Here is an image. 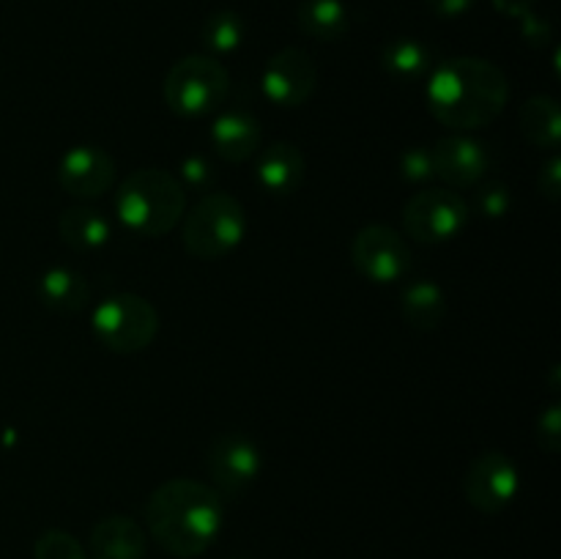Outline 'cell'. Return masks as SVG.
Instances as JSON below:
<instances>
[{"label":"cell","instance_id":"484cf974","mask_svg":"<svg viewBox=\"0 0 561 559\" xmlns=\"http://www.w3.org/2000/svg\"><path fill=\"white\" fill-rule=\"evenodd\" d=\"M400 175L414 184H425V181L436 179V168H433V153L425 146L405 148L400 157Z\"/></svg>","mask_w":561,"mask_h":559},{"label":"cell","instance_id":"7402d4cb","mask_svg":"<svg viewBox=\"0 0 561 559\" xmlns=\"http://www.w3.org/2000/svg\"><path fill=\"white\" fill-rule=\"evenodd\" d=\"M381 66L394 77V80H420L431 75L433 55L416 38H392L381 49Z\"/></svg>","mask_w":561,"mask_h":559},{"label":"cell","instance_id":"8fae6325","mask_svg":"<svg viewBox=\"0 0 561 559\" xmlns=\"http://www.w3.org/2000/svg\"><path fill=\"white\" fill-rule=\"evenodd\" d=\"M208 475L214 491L236 497L261 475V449L244 433H219L208 447Z\"/></svg>","mask_w":561,"mask_h":559},{"label":"cell","instance_id":"4dcf8cb0","mask_svg":"<svg viewBox=\"0 0 561 559\" xmlns=\"http://www.w3.org/2000/svg\"><path fill=\"white\" fill-rule=\"evenodd\" d=\"M477 0H427V5H431L433 14L444 16V20H455V16L466 14V11L474 5Z\"/></svg>","mask_w":561,"mask_h":559},{"label":"cell","instance_id":"6da1fadb","mask_svg":"<svg viewBox=\"0 0 561 559\" xmlns=\"http://www.w3.org/2000/svg\"><path fill=\"white\" fill-rule=\"evenodd\" d=\"M510 99L507 75L496 64L460 55L433 66L427 80V107L455 132L482 129L504 113Z\"/></svg>","mask_w":561,"mask_h":559},{"label":"cell","instance_id":"e0dca14e","mask_svg":"<svg viewBox=\"0 0 561 559\" xmlns=\"http://www.w3.org/2000/svg\"><path fill=\"white\" fill-rule=\"evenodd\" d=\"M58 233L64 244L75 252H93L102 250L110 241V223L96 208L75 206L60 214Z\"/></svg>","mask_w":561,"mask_h":559},{"label":"cell","instance_id":"d4e9b609","mask_svg":"<svg viewBox=\"0 0 561 559\" xmlns=\"http://www.w3.org/2000/svg\"><path fill=\"white\" fill-rule=\"evenodd\" d=\"M477 212L485 219H502L504 214L513 206V195H510V186L504 181H485L480 184L474 195Z\"/></svg>","mask_w":561,"mask_h":559},{"label":"cell","instance_id":"7a4b0ae2","mask_svg":"<svg viewBox=\"0 0 561 559\" xmlns=\"http://www.w3.org/2000/svg\"><path fill=\"white\" fill-rule=\"evenodd\" d=\"M146 524L173 557H201L222 526V497L195 480H168L148 497Z\"/></svg>","mask_w":561,"mask_h":559},{"label":"cell","instance_id":"83f0119b","mask_svg":"<svg viewBox=\"0 0 561 559\" xmlns=\"http://www.w3.org/2000/svg\"><path fill=\"white\" fill-rule=\"evenodd\" d=\"M181 179L190 186H195V190H203V186H208V181L214 179L211 164L203 157H186L184 162H181Z\"/></svg>","mask_w":561,"mask_h":559},{"label":"cell","instance_id":"ba28073f","mask_svg":"<svg viewBox=\"0 0 561 559\" xmlns=\"http://www.w3.org/2000/svg\"><path fill=\"white\" fill-rule=\"evenodd\" d=\"M351 261L356 272L370 283H398L411 269L409 241L389 225H365L354 236Z\"/></svg>","mask_w":561,"mask_h":559},{"label":"cell","instance_id":"30bf717a","mask_svg":"<svg viewBox=\"0 0 561 559\" xmlns=\"http://www.w3.org/2000/svg\"><path fill=\"white\" fill-rule=\"evenodd\" d=\"M318 85V66L307 49L285 47L272 55L263 69L261 88L268 102L279 107H301Z\"/></svg>","mask_w":561,"mask_h":559},{"label":"cell","instance_id":"d6986e66","mask_svg":"<svg viewBox=\"0 0 561 559\" xmlns=\"http://www.w3.org/2000/svg\"><path fill=\"white\" fill-rule=\"evenodd\" d=\"M301 33L321 42H337L348 33V9L343 0H305L296 11Z\"/></svg>","mask_w":561,"mask_h":559},{"label":"cell","instance_id":"5bb4252c","mask_svg":"<svg viewBox=\"0 0 561 559\" xmlns=\"http://www.w3.org/2000/svg\"><path fill=\"white\" fill-rule=\"evenodd\" d=\"M211 146L225 162H247L261 148V124L247 110H228L211 124Z\"/></svg>","mask_w":561,"mask_h":559},{"label":"cell","instance_id":"5b68a950","mask_svg":"<svg viewBox=\"0 0 561 559\" xmlns=\"http://www.w3.org/2000/svg\"><path fill=\"white\" fill-rule=\"evenodd\" d=\"M230 77L214 55H186L164 77V102L181 118H203L222 107Z\"/></svg>","mask_w":561,"mask_h":559},{"label":"cell","instance_id":"8992f818","mask_svg":"<svg viewBox=\"0 0 561 559\" xmlns=\"http://www.w3.org/2000/svg\"><path fill=\"white\" fill-rule=\"evenodd\" d=\"M93 332L104 349L115 354H137L157 338L159 316L142 296L115 294L93 310Z\"/></svg>","mask_w":561,"mask_h":559},{"label":"cell","instance_id":"4fadbf2b","mask_svg":"<svg viewBox=\"0 0 561 559\" xmlns=\"http://www.w3.org/2000/svg\"><path fill=\"white\" fill-rule=\"evenodd\" d=\"M431 153L436 179L447 181L449 186H458V190L480 184L491 168V151H488L485 142L466 135L442 137L431 148Z\"/></svg>","mask_w":561,"mask_h":559},{"label":"cell","instance_id":"44dd1931","mask_svg":"<svg viewBox=\"0 0 561 559\" xmlns=\"http://www.w3.org/2000/svg\"><path fill=\"white\" fill-rule=\"evenodd\" d=\"M520 132L537 148H557L561 140V110L551 96H531L520 107Z\"/></svg>","mask_w":561,"mask_h":559},{"label":"cell","instance_id":"3957f363","mask_svg":"<svg viewBox=\"0 0 561 559\" xmlns=\"http://www.w3.org/2000/svg\"><path fill=\"white\" fill-rule=\"evenodd\" d=\"M186 190L173 173L140 168L124 179L115 195V212L124 228L135 236H162L181 223Z\"/></svg>","mask_w":561,"mask_h":559},{"label":"cell","instance_id":"52a82bcc","mask_svg":"<svg viewBox=\"0 0 561 559\" xmlns=\"http://www.w3.org/2000/svg\"><path fill=\"white\" fill-rule=\"evenodd\" d=\"M469 203L453 190L431 186L409 197L403 208L405 233L425 244H442L455 239L469 225Z\"/></svg>","mask_w":561,"mask_h":559},{"label":"cell","instance_id":"2e32d148","mask_svg":"<svg viewBox=\"0 0 561 559\" xmlns=\"http://www.w3.org/2000/svg\"><path fill=\"white\" fill-rule=\"evenodd\" d=\"M93 559H142L146 535L129 515H107L91 532Z\"/></svg>","mask_w":561,"mask_h":559},{"label":"cell","instance_id":"603a6c76","mask_svg":"<svg viewBox=\"0 0 561 559\" xmlns=\"http://www.w3.org/2000/svg\"><path fill=\"white\" fill-rule=\"evenodd\" d=\"M201 38L206 44V49H211L214 55L236 53L241 47V42H244V20L230 9L214 11L203 22Z\"/></svg>","mask_w":561,"mask_h":559},{"label":"cell","instance_id":"9a60e30c","mask_svg":"<svg viewBox=\"0 0 561 559\" xmlns=\"http://www.w3.org/2000/svg\"><path fill=\"white\" fill-rule=\"evenodd\" d=\"M255 179L268 195H294L305 179V153L294 142H272L257 153Z\"/></svg>","mask_w":561,"mask_h":559},{"label":"cell","instance_id":"277c9868","mask_svg":"<svg viewBox=\"0 0 561 559\" xmlns=\"http://www.w3.org/2000/svg\"><path fill=\"white\" fill-rule=\"evenodd\" d=\"M184 247L201 261H219L244 241L247 212L228 192H208L184 219Z\"/></svg>","mask_w":561,"mask_h":559},{"label":"cell","instance_id":"4316f807","mask_svg":"<svg viewBox=\"0 0 561 559\" xmlns=\"http://www.w3.org/2000/svg\"><path fill=\"white\" fill-rule=\"evenodd\" d=\"M537 442L548 453H559L561 447V409L559 406H548L537 420Z\"/></svg>","mask_w":561,"mask_h":559},{"label":"cell","instance_id":"7c38bea8","mask_svg":"<svg viewBox=\"0 0 561 559\" xmlns=\"http://www.w3.org/2000/svg\"><path fill=\"white\" fill-rule=\"evenodd\" d=\"M58 184L75 197H102L115 184L113 157L99 146L69 148L58 162Z\"/></svg>","mask_w":561,"mask_h":559},{"label":"cell","instance_id":"f546056e","mask_svg":"<svg viewBox=\"0 0 561 559\" xmlns=\"http://www.w3.org/2000/svg\"><path fill=\"white\" fill-rule=\"evenodd\" d=\"M520 22H524V36L529 38V44H535V47L548 44V38H551V27H548L546 20H540L535 11H529L526 16H520Z\"/></svg>","mask_w":561,"mask_h":559},{"label":"cell","instance_id":"cb8c5ba5","mask_svg":"<svg viewBox=\"0 0 561 559\" xmlns=\"http://www.w3.org/2000/svg\"><path fill=\"white\" fill-rule=\"evenodd\" d=\"M33 559H85V551L69 532L47 529L33 546Z\"/></svg>","mask_w":561,"mask_h":559},{"label":"cell","instance_id":"ffe728a7","mask_svg":"<svg viewBox=\"0 0 561 559\" xmlns=\"http://www.w3.org/2000/svg\"><path fill=\"white\" fill-rule=\"evenodd\" d=\"M447 316V296L431 280H416L403 290V318L411 329L431 332Z\"/></svg>","mask_w":561,"mask_h":559},{"label":"cell","instance_id":"1f68e13d","mask_svg":"<svg viewBox=\"0 0 561 559\" xmlns=\"http://www.w3.org/2000/svg\"><path fill=\"white\" fill-rule=\"evenodd\" d=\"M493 9L502 11L504 16H526L531 9H535L537 0H491Z\"/></svg>","mask_w":561,"mask_h":559},{"label":"cell","instance_id":"9c48e42d","mask_svg":"<svg viewBox=\"0 0 561 559\" xmlns=\"http://www.w3.org/2000/svg\"><path fill=\"white\" fill-rule=\"evenodd\" d=\"M518 488V466L502 449H488V453L477 455V460H471L463 480L466 499L480 513H502L515 499Z\"/></svg>","mask_w":561,"mask_h":559},{"label":"cell","instance_id":"f1b7e54d","mask_svg":"<svg viewBox=\"0 0 561 559\" xmlns=\"http://www.w3.org/2000/svg\"><path fill=\"white\" fill-rule=\"evenodd\" d=\"M537 186H540L542 195L548 201L557 203L559 201V192H561V159L551 157L546 164H542L540 175H537Z\"/></svg>","mask_w":561,"mask_h":559},{"label":"cell","instance_id":"ac0fdd59","mask_svg":"<svg viewBox=\"0 0 561 559\" xmlns=\"http://www.w3.org/2000/svg\"><path fill=\"white\" fill-rule=\"evenodd\" d=\"M38 296L44 305L55 312H77L88 305L91 299V288L88 280L80 272L66 266L49 269L38 283Z\"/></svg>","mask_w":561,"mask_h":559}]
</instances>
